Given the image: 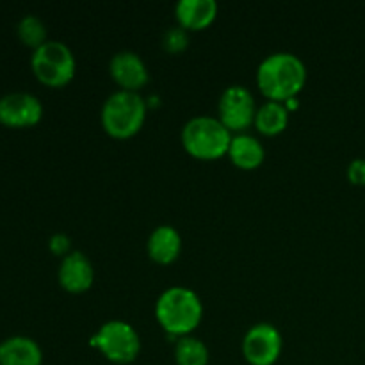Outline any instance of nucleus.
Wrapping results in <instances>:
<instances>
[{"instance_id": "nucleus-9", "label": "nucleus", "mask_w": 365, "mask_h": 365, "mask_svg": "<svg viewBox=\"0 0 365 365\" xmlns=\"http://www.w3.org/2000/svg\"><path fill=\"white\" fill-rule=\"evenodd\" d=\"M43 116V103L27 91H13L0 96V123L21 128L36 125Z\"/></svg>"}, {"instance_id": "nucleus-21", "label": "nucleus", "mask_w": 365, "mask_h": 365, "mask_svg": "<svg viewBox=\"0 0 365 365\" xmlns=\"http://www.w3.org/2000/svg\"><path fill=\"white\" fill-rule=\"evenodd\" d=\"M348 178L351 184L355 185H365V159L359 157L353 159L348 166Z\"/></svg>"}, {"instance_id": "nucleus-6", "label": "nucleus", "mask_w": 365, "mask_h": 365, "mask_svg": "<svg viewBox=\"0 0 365 365\" xmlns=\"http://www.w3.org/2000/svg\"><path fill=\"white\" fill-rule=\"evenodd\" d=\"M93 346L100 349L107 360L114 364H130L141 351V337L130 323L110 319L98 328Z\"/></svg>"}, {"instance_id": "nucleus-13", "label": "nucleus", "mask_w": 365, "mask_h": 365, "mask_svg": "<svg viewBox=\"0 0 365 365\" xmlns=\"http://www.w3.org/2000/svg\"><path fill=\"white\" fill-rule=\"evenodd\" d=\"M146 250L153 262L171 264L182 252V235L173 225H159L150 234Z\"/></svg>"}, {"instance_id": "nucleus-7", "label": "nucleus", "mask_w": 365, "mask_h": 365, "mask_svg": "<svg viewBox=\"0 0 365 365\" xmlns=\"http://www.w3.org/2000/svg\"><path fill=\"white\" fill-rule=\"evenodd\" d=\"M217 110H220V120L228 130L242 132L255 123V96L246 86L232 84L221 93Z\"/></svg>"}, {"instance_id": "nucleus-19", "label": "nucleus", "mask_w": 365, "mask_h": 365, "mask_svg": "<svg viewBox=\"0 0 365 365\" xmlns=\"http://www.w3.org/2000/svg\"><path fill=\"white\" fill-rule=\"evenodd\" d=\"M189 45V32L182 25L168 27L163 34V46L168 52H180Z\"/></svg>"}, {"instance_id": "nucleus-20", "label": "nucleus", "mask_w": 365, "mask_h": 365, "mask_svg": "<svg viewBox=\"0 0 365 365\" xmlns=\"http://www.w3.org/2000/svg\"><path fill=\"white\" fill-rule=\"evenodd\" d=\"M48 246H50V252L56 253V255H68V253L71 252L70 246H71V239L70 235L63 234V232H57V234H53L52 237H50L48 241Z\"/></svg>"}, {"instance_id": "nucleus-12", "label": "nucleus", "mask_w": 365, "mask_h": 365, "mask_svg": "<svg viewBox=\"0 0 365 365\" xmlns=\"http://www.w3.org/2000/svg\"><path fill=\"white\" fill-rule=\"evenodd\" d=\"M41 346L25 335H13L0 342V365H41Z\"/></svg>"}, {"instance_id": "nucleus-2", "label": "nucleus", "mask_w": 365, "mask_h": 365, "mask_svg": "<svg viewBox=\"0 0 365 365\" xmlns=\"http://www.w3.org/2000/svg\"><path fill=\"white\" fill-rule=\"evenodd\" d=\"M155 317L164 330L184 337L191 334L202 321L203 303L192 289L173 285L157 299Z\"/></svg>"}, {"instance_id": "nucleus-14", "label": "nucleus", "mask_w": 365, "mask_h": 365, "mask_svg": "<svg viewBox=\"0 0 365 365\" xmlns=\"http://www.w3.org/2000/svg\"><path fill=\"white\" fill-rule=\"evenodd\" d=\"M178 25L187 31H198L212 24L217 14L216 0H178L175 6Z\"/></svg>"}, {"instance_id": "nucleus-17", "label": "nucleus", "mask_w": 365, "mask_h": 365, "mask_svg": "<svg viewBox=\"0 0 365 365\" xmlns=\"http://www.w3.org/2000/svg\"><path fill=\"white\" fill-rule=\"evenodd\" d=\"M209 359V348L202 339L192 335L178 337L175 344V360L178 365H207Z\"/></svg>"}, {"instance_id": "nucleus-15", "label": "nucleus", "mask_w": 365, "mask_h": 365, "mask_svg": "<svg viewBox=\"0 0 365 365\" xmlns=\"http://www.w3.org/2000/svg\"><path fill=\"white\" fill-rule=\"evenodd\" d=\"M228 157L235 166L242 168V170H253L262 164L264 157H266V148L255 135L241 132V134L232 135Z\"/></svg>"}, {"instance_id": "nucleus-8", "label": "nucleus", "mask_w": 365, "mask_h": 365, "mask_svg": "<svg viewBox=\"0 0 365 365\" xmlns=\"http://www.w3.org/2000/svg\"><path fill=\"white\" fill-rule=\"evenodd\" d=\"M241 348L252 365H273L282 355L284 337L274 324L257 323L246 330Z\"/></svg>"}, {"instance_id": "nucleus-18", "label": "nucleus", "mask_w": 365, "mask_h": 365, "mask_svg": "<svg viewBox=\"0 0 365 365\" xmlns=\"http://www.w3.org/2000/svg\"><path fill=\"white\" fill-rule=\"evenodd\" d=\"M16 32L21 43L34 50L38 46H41L45 41H48L45 21L39 16H36V14H25V16H21V20L16 25Z\"/></svg>"}, {"instance_id": "nucleus-4", "label": "nucleus", "mask_w": 365, "mask_h": 365, "mask_svg": "<svg viewBox=\"0 0 365 365\" xmlns=\"http://www.w3.org/2000/svg\"><path fill=\"white\" fill-rule=\"evenodd\" d=\"M230 141L232 132L223 121L207 114L191 118L182 128V145L198 159H220L228 153Z\"/></svg>"}, {"instance_id": "nucleus-1", "label": "nucleus", "mask_w": 365, "mask_h": 365, "mask_svg": "<svg viewBox=\"0 0 365 365\" xmlns=\"http://www.w3.org/2000/svg\"><path fill=\"white\" fill-rule=\"evenodd\" d=\"M307 66L292 52H274L264 57L257 68V84L267 100L287 102L303 89Z\"/></svg>"}, {"instance_id": "nucleus-10", "label": "nucleus", "mask_w": 365, "mask_h": 365, "mask_svg": "<svg viewBox=\"0 0 365 365\" xmlns=\"http://www.w3.org/2000/svg\"><path fill=\"white\" fill-rule=\"evenodd\" d=\"M109 71L121 89L139 91L150 81V71L143 57L134 50H120L109 61Z\"/></svg>"}, {"instance_id": "nucleus-11", "label": "nucleus", "mask_w": 365, "mask_h": 365, "mask_svg": "<svg viewBox=\"0 0 365 365\" xmlns=\"http://www.w3.org/2000/svg\"><path fill=\"white\" fill-rule=\"evenodd\" d=\"M57 278L63 289L70 292H84L95 282V267L89 257L81 250H71L61 259Z\"/></svg>"}, {"instance_id": "nucleus-5", "label": "nucleus", "mask_w": 365, "mask_h": 365, "mask_svg": "<svg viewBox=\"0 0 365 365\" xmlns=\"http://www.w3.org/2000/svg\"><path fill=\"white\" fill-rule=\"evenodd\" d=\"M31 66L38 81L50 88H61L73 78L77 61L66 43L48 39L32 52Z\"/></svg>"}, {"instance_id": "nucleus-16", "label": "nucleus", "mask_w": 365, "mask_h": 365, "mask_svg": "<svg viewBox=\"0 0 365 365\" xmlns=\"http://www.w3.org/2000/svg\"><path fill=\"white\" fill-rule=\"evenodd\" d=\"M289 107L285 102L278 100H266L260 107H257L255 127L257 130L266 135H277L287 128Z\"/></svg>"}, {"instance_id": "nucleus-3", "label": "nucleus", "mask_w": 365, "mask_h": 365, "mask_svg": "<svg viewBox=\"0 0 365 365\" xmlns=\"http://www.w3.org/2000/svg\"><path fill=\"white\" fill-rule=\"evenodd\" d=\"M146 118V102L139 91L118 89L110 93L100 110V120L113 138H130L141 130Z\"/></svg>"}]
</instances>
